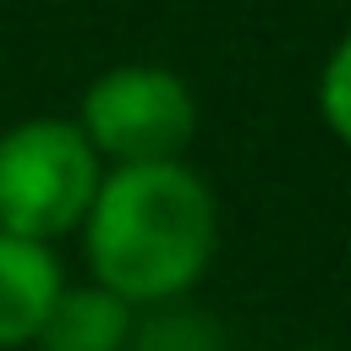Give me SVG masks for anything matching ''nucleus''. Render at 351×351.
<instances>
[{
  "mask_svg": "<svg viewBox=\"0 0 351 351\" xmlns=\"http://www.w3.org/2000/svg\"><path fill=\"white\" fill-rule=\"evenodd\" d=\"M60 291H66V269L55 247L0 230V351L33 346Z\"/></svg>",
  "mask_w": 351,
  "mask_h": 351,
  "instance_id": "obj_4",
  "label": "nucleus"
},
{
  "mask_svg": "<svg viewBox=\"0 0 351 351\" xmlns=\"http://www.w3.org/2000/svg\"><path fill=\"white\" fill-rule=\"evenodd\" d=\"M137 313L104 285H66L33 340V351H126Z\"/></svg>",
  "mask_w": 351,
  "mask_h": 351,
  "instance_id": "obj_5",
  "label": "nucleus"
},
{
  "mask_svg": "<svg viewBox=\"0 0 351 351\" xmlns=\"http://www.w3.org/2000/svg\"><path fill=\"white\" fill-rule=\"evenodd\" d=\"M307 351H335V346H307Z\"/></svg>",
  "mask_w": 351,
  "mask_h": 351,
  "instance_id": "obj_8",
  "label": "nucleus"
},
{
  "mask_svg": "<svg viewBox=\"0 0 351 351\" xmlns=\"http://www.w3.org/2000/svg\"><path fill=\"white\" fill-rule=\"evenodd\" d=\"M99 154L66 115H27L0 132V230L55 247L82 230L99 192Z\"/></svg>",
  "mask_w": 351,
  "mask_h": 351,
  "instance_id": "obj_2",
  "label": "nucleus"
},
{
  "mask_svg": "<svg viewBox=\"0 0 351 351\" xmlns=\"http://www.w3.org/2000/svg\"><path fill=\"white\" fill-rule=\"evenodd\" d=\"M126 351H230V346H225V324L214 313L170 302V307H148L132 324Z\"/></svg>",
  "mask_w": 351,
  "mask_h": 351,
  "instance_id": "obj_6",
  "label": "nucleus"
},
{
  "mask_svg": "<svg viewBox=\"0 0 351 351\" xmlns=\"http://www.w3.org/2000/svg\"><path fill=\"white\" fill-rule=\"evenodd\" d=\"M77 132L99 154V165H159L181 159L197 137V99L186 77L159 60H121L104 66L77 104Z\"/></svg>",
  "mask_w": 351,
  "mask_h": 351,
  "instance_id": "obj_3",
  "label": "nucleus"
},
{
  "mask_svg": "<svg viewBox=\"0 0 351 351\" xmlns=\"http://www.w3.org/2000/svg\"><path fill=\"white\" fill-rule=\"evenodd\" d=\"M88 280L132 313L186 302L219 252V197L186 159L110 165L82 219Z\"/></svg>",
  "mask_w": 351,
  "mask_h": 351,
  "instance_id": "obj_1",
  "label": "nucleus"
},
{
  "mask_svg": "<svg viewBox=\"0 0 351 351\" xmlns=\"http://www.w3.org/2000/svg\"><path fill=\"white\" fill-rule=\"evenodd\" d=\"M313 99H318V115H324L329 137H335L340 148H351V27H346V33L335 38V49L324 55Z\"/></svg>",
  "mask_w": 351,
  "mask_h": 351,
  "instance_id": "obj_7",
  "label": "nucleus"
}]
</instances>
